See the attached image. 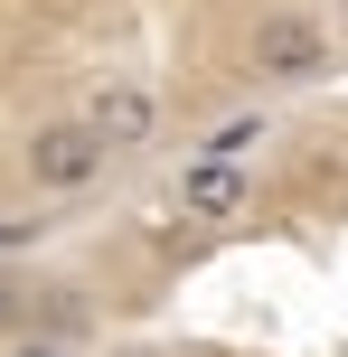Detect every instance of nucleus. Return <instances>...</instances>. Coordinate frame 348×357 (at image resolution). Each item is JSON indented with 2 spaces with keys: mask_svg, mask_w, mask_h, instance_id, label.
<instances>
[{
  "mask_svg": "<svg viewBox=\"0 0 348 357\" xmlns=\"http://www.w3.org/2000/svg\"><path fill=\"white\" fill-rule=\"evenodd\" d=\"M38 235H47V226H38V216H19V207H0V254H29Z\"/></svg>",
  "mask_w": 348,
  "mask_h": 357,
  "instance_id": "423d86ee",
  "label": "nucleus"
},
{
  "mask_svg": "<svg viewBox=\"0 0 348 357\" xmlns=\"http://www.w3.org/2000/svg\"><path fill=\"white\" fill-rule=\"evenodd\" d=\"M85 123L104 132L113 151H142L151 132H160V94H151L142 75H104V85H94V104H85Z\"/></svg>",
  "mask_w": 348,
  "mask_h": 357,
  "instance_id": "20e7f679",
  "label": "nucleus"
},
{
  "mask_svg": "<svg viewBox=\"0 0 348 357\" xmlns=\"http://www.w3.org/2000/svg\"><path fill=\"white\" fill-rule=\"evenodd\" d=\"M10 357H75V348L56 339V329H38V339H29V329H19V339H10Z\"/></svg>",
  "mask_w": 348,
  "mask_h": 357,
  "instance_id": "0eeeda50",
  "label": "nucleus"
},
{
  "mask_svg": "<svg viewBox=\"0 0 348 357\" xmlns=\"http://www.w3.org/2000/svg\"><path fill=\"white\" fill-rule=\"evenodd\" d=\"M255 142H264V113H236V123H217V132H207L198 151H207V160H245Z\"/></svg>",
  "mask_w": 348,
  "mask_h": 357,
  "instance_id": "39448f33",
  "label": "nucleus"
},
{
  "mask_svg": "<svg viewBox=\"0 0 348 357\" xmlns=\"http://www.w3.org/2000/svg\"><path fill=\"white\" fill-rule=\"evenodd\" d=\"M0 329H29V291L19 282H0Z\"/></svg>",
  "mask_w": 348,
  "mask_h": 357,
  "instance_id": "6e6552de",
  "label": "nucleus"
},
{
  "mask_svg": "<svg viewBox=\"0 0 348 357\" xmlns=\"http://www.w3.org/2000/svg\"><path fill=\"white\" fill-rule=\"evenodd\" d=\"M169 197H179V226H226V216L255 207V169H245V160H207V151H198Z\"/></svg>",
  "mask_w": 348,
  "mask_h": 357,
  "instance_id": "7ed1b4c3",
  "label": "nucleus"
},
{
  "mask_svg": "<svg viewBox=\"0 0 348 357\" xmlns=\"http://www.w3.org/2000/svg\"><path fill=\"white\" fill-rule=\"evenodd\" d=\"M104 160H113V142L85 123V113L29 132V188H47V197H85L94 178H104Z\"/></svg>",
  "mask_w": 348,
  "mask_h": 357,
  "instance_id": "f03ea898",
  "label": "nucleus"
},
{
  "mask_svg": "<svg viewBox=\"0 0 348 357\" xmlns=\"http://www.w3.org/2000/svg\"><path fill=\"white\" fill-rule=\"evenodd\" d=\"M123 357H160V348H123Z\"/></svg>",
  "mask_w": 348,
  "mask_h": 357,
  "instance_id": "1a4fd4ad",
  "label": "nucleus"
},
{
  "mask_svg": "<svg viewBox=\"0 0 348 357\" xmlns=\"http://www.w3.org/2000/svg\"><path fill=\"white\" fill-rule=\"evenodd\" d=\"M245 66H255V85L301 94V85H330V75H339V47H330V29H320L311 10H264Z\"/></svg>",
  "mask_w": 348,
  "mask_h": 357,
  "instance_id": "f257e3e1",
  "label": "nucleus"
}]
</instances>
